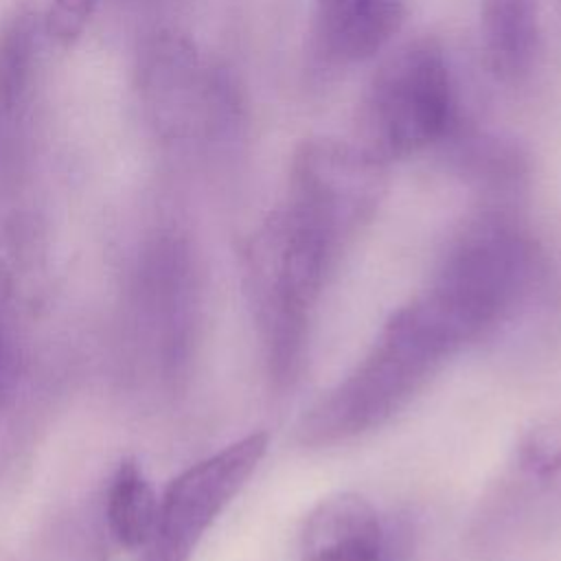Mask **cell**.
I'll list each match as a JSON object with an SVG mask.
<instances>
[{"label":"cell","mask_w":561,"mask_h":561,"mask_svg":"<svg viewBox=\"0 0 561 561\" xmlns=\"http://www.w3.org/2000/svg\"><path fill=\"white\" fill-rule=\"evenodd\" d=\"M541 278L528 232L508 215L484 213L454 239L419 300L460 348L515 318Z\"/></svg>","instance_id":"1"},{"label":"cell","mask_w":561,"mask_h":561,"mask_svg":"<svg viewBox=\"0 0 561 561\" xmlns=\"http://www.w3.org/2000/svg\"><path fill=\"white\" fill-rule=\"evenodd\" d=\"M458 351L419 298L383 327L368 355L305 414L298 436L309 447L364 434L399 412L443 357Z\"/></svg>","instance_id":"2"},{"label":"cell","mask_w":561,"mask_h":561,"mask_svg":"<svg viewBox=\"0 0 561 561\" xmlns=\"http://www.w3.org/2000/svg\"><path fill=\"white\" fill-rule=\"evenodd\" d=\"M451 123L454 85L443 48L414 39L373 75L359 103L355 142L386 164L434 145Z\"/></svg>","instance_id":"3"},{"label":"cell","mask_w":561,"mask_h":561,"mask_svg":"<svg viewBox=\"0 0 561 561\" xmlns=\"http://www.w3.org/2000/svg\"><path fill=\"white\" fill-rule=\"evenodd\" d=\"M561 526V416L535 421L517 440L506 469L489 489L473 535L506 546Z\"/></svg>","instance_id":"4"},{"label":"cell","mask_w":561,"mask_h":561,"mask_svg":"<svg viewBox=\"0 0 561 561\" xmlns=\"http://www.w3.org/2000/svg\"><path fill=\"white\" fill-rule=\"evenodd\" d=\"M267 449L250 434L182 471L160 500L158 522L140 561H188L204 533L241 491Z\"/></svg>","instance_id":"5"},{"label":"cell","mask_w":561,"mask_h":561,"mask_svg":"<svg viewBox=\"0 0 561 561\" xmlns=\"http://www.w3.org/2000/svg\"><path fill=\"white\" fill-rule=\"evenodd\" d=\"M193 42L178 31H158L138 55L136 81L149 123L167 138L193 134L210 110V83Z\"/></svg>","instance_id":"6"},{"label":"cell","mask_w":561,"mask_h":561,"mask_svg":"<svg viewBox=\"0 0 561 561\" xmlns=\"http://www.w3.org/2000/svg\"><path fill=\"white\" fill-rule=\"evenodd\" d=\"M305 561H403L405 530L355 493L322 500L302 528Z\"/></svg>","instance_id":"7"},{"label":"cell","mask_w":561,"mask_h":561,"mask_svg":"<svg viewBox=\"0 0 561 561\" xmlns=\"http://www.w3.org/2000/svg\"><path fill=\"white\" fill-rule=\"evenodd\" d=\"M405 0H316V39L333 61H362L401 28Z\"/></svg>","instance_id":"8"},{"label":"cell","mask_w":561,"mask_h":561,"mask_svg":"<svg viewBox=\"0 0 561 561\" xmlns=\"http://www.w3.org/2000/svg\"><path fill=\"white\" fill-rule=\"evenodd\" d=\"M48 265V239L33 213H11L0 221V318H15L37 300Z\"/></svg>","instance_id":"9"},{"label":"cell","mask_w":561,"mask_h":561,"mask_svg":"<svg viewBox=\"0 0 561 561\" xmlns=\"http://www.w3.org/2000/svg\"><path fill=\"white\" fill-rule=\"evenodd\" d=\"M480 35L491 72L504 81L522 79L533 66L539 39L533 0H482Z\"/></svg>","instance_id":"10"},{"label":"cell","mask_w":561,"mask_h":561,"mask_svg":"<svg viewBox=\"0 0 561 561\" xmlns=\"http://www.w3.org/2000/svg\"><path fill=\"white\" fill-rule=\"evenodd\" d=\"M160 500L136 460H123L107 489V526L112 537L129 550L145 548L158 522Z\"/></svg>","instance_id":"11"},{"label":"cell","mask_w":561,"mask_h":561,"mask_svg":"<svg viewBox=\"0 0 561 561\" xmlns=\"http://www.w3.org/2000/svg\"><path fill=\"white\" fill-rule=\"evenodd\" d=\"M35 28L28 13H20L0 33V121L13 118L24 101L33 75Z\"/></svg>","instance_id":"12"},{"label":"cell","mask_w":561,"mask_h":561,"mask_svg":"<svg viewBox=\"0 0 561 561\" xmlns=\"http://www.w3.org/2000/svg\"><path fill=\"white\" fill-rule=\"evenodd\" d=\"M94 7L96 0H50L46 13V33L61 46H70L83 35Z\"/></svg>","instance_id":"13"},{"label":"cell","mask_w":561,"mask_h":561,"mask_svg":"<svg viewBox=\"0 0 561 561\" xmlns=\"http://www.w3.org/2000/svg\"><path fill=\"white\" fill-rule=\"evenodd\" d=\"M22 377V348L15 335V322L0 318V408H4L18 390Z\"/></svg>","instance_id":"14"},{"label":"cell","mask_w":561,"mask_h":561,"mask_svg":"<svg viewBox=\"0 0 561 561\" xmlns=\"http://www.w3.org/2000/svg\"><path fill=\"white\" fill-rule=\"evenodd\" d=\"M557 9H559V13H561V0H557Z\"/></svg>","instance_id":"15"}]
</instances>
